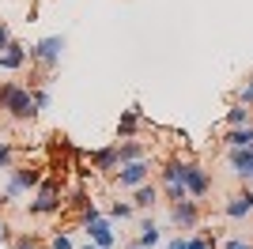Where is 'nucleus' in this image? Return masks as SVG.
Instances as JSON below:
<instances>
[{
    "label": "nucleus",
    "mask_w": 253,
    "mask_h": 249,
    "mask_svg": "<svg viewBox=\"0 0 253 249\" xmlns=\"http://www.w3.org/2000/svg\"><path fill=\"white\" fill-rule=\"evenodd\" d=\"M0 110H4L11 121H34V117H38L31 87H19V83H0Z\"/></svg>",
    "instance_id": "1"
},
{
    "label": "nucleus",
    "mask_w": 253,
    "mask_h": 249,
    "mask_svg": "<svg viewBox=\"0 0 253 249\" xmlns=\"http://www.w3.org/2000/svg\"><path fill=\"white\" fill-rule=\"evenodd\" d=\"M38 185H42V170L38 166H11L8 181H4V200H19Z\"/></svg>",
    "instance_id": "2"
},
{
    "label": "nucleus",
    "mask_w": 253,
    "mask_h": 249,
    "mask_svg": "<svg viewBox=\"0 0 253 249\" xmlns=\"http://www.w3.org/2000/svg\"><path fill=\"white\" fill-rule=\"evenodd\" d=\"M144 181H151V159H132V163H121L114 170V185L121 189V193H132L136 185H144Z\"/></svg>",
    "instance_id": "3"
},
{
    "label": "nucleus",
    "mask_w": 253,
    "mask_h": 249,
    "mask_svg": "<svg viewBox=\"0 0 253 249\" xmlns=\"http://www.w3.org/2000/svg\"><path fill=\"white\" fill-rule=\"evenodd\" d=\"M61 53H64V38H61V34H49V38H42V42H34V45H27V57H31L34 64H42L45 72H53V68H57Z\"/></svg>",
    "instance_id": "4"
},
{
    "label": "nucleus",
    "mask_w": 253,
    "mask_h": 249,
    "mask_svg": "<svg viewBox=\"0 0 253 249\" xmlns=\"http://www.w3.org/2000/svg\"><path fill=\"white\" fill-rule=\"evenodd\" d=\"M181 181H185V193H189L193 200H204L208 189H211V174L201 163H181Z\"/></svg>",
    "instance_id": "5"
},
{
    "label": "nucleus",
    "mask_w": 253,
    "mask_h": 249,
    "mask_svg": "<svg viewBox=\"0 0 253 249\" xmlns=\"http://www.w3.org/2000/svg\"><path fill=\"white\" fill-rule=\"evenodd\" d=\"M61 185L57 181H45L42 177V185H38V197L31 200V215H57L61 211Z\"/></svg>",
    "instance_id": "6"
},
{
    "label": "nucleus",
    "mask_w": 253,
    "mask_h": 249,
    "mask_svg": "<svg viewBox=\"0 0 253 249\" xmlns=\"http://www.w3.org/2000/svg\"><path fill=\"white\" fill-rule=\"evenodd\" d=\"M170 223L178 230H193L201 223V200H193V197L174 200V204H170Z\"/></svg>",
    "instance_id": "7"
},
{
    "label": "nucleus",
    "mask_w": 253,
    "mask_h": 249,
    "mask_svg": "<svg viewBox=\"0 0 253 249\" xmlns=\"http://www.w3.org/2000/svg\"><path fill=\"white\" fill-rule=\"evenodd\" d=\"M159 185H163V193L170 197V204L174 200H185L189 193H185V181H181V159H170L167 166H163V174H159Z\"/></svg>",
    "instance_id": "8"
},
{
    "label": "nucleus",
    "mask_w": 253,
    "mask_h": 249,
    "mask_svg": "<svg viewBox=\"0 0 253 249\" xmlns=\"http://www.w3.org/2000/svg\"><path fill=\"white\" fill-rule=\"evenodd\" d=\"M223 215L227 219H250L253 215V189L246 185L242 193H231L227 204H223Z\"/></svg>",
    "instance_id": "9"
},
{
    "label": "nucleus",
    "mask_w": 253,
    "mask_h": 249,
    "mask_svg": "<svg viewBox=\"0 0 253 249\" xmlns=\"http://www.w3.org/2000/svg\"><path fill=\"white\" fill-rule=\"evenodd\" d=\"M84 230H87V238L95 242L98 249H114V242H117V234H114V227H110V219H102V215H95L91 223H84Z\"/></svg>",
    "instance_id": "10"
},
{
    "label": "nucleus",
    "mask_w": 253,
    "mask_h": 249,
    "mask_svg": "<svg viewBox=\"0 0 253 249\" xmlns=\"http://www.w3.org/2000/svg\"><path fill=\"white\" fill-rule=\"evenodd\" d=\"M227 163H231V174L250 181L253 177V147H227Z\"/></svg>",
    "instance_id": "11"
},
{
    "label": "nucleus",
    "mask_w": 253,
    "mask_h": 249,
    "mask_svg": "<svg viewBox=\"0 0 253 249\" xmlns=\"http://www.w3.org/2000/svg\"><path fill=\"white\" fill-rule=\"evenodd\" d=\"M27 61H31V57H27V45H23V42H15V38L0 49V72H19Z\"/></svg>",
    "instance_id": "12"
},
{
    "label": "nucleus",
    "mask_w": 253,
    "mask_h": 249,
    "mask_svg": "<svg viewBox=\"0 0 253 249\" xmlns=\"http://www.w3.org/2000/svg\"><path fill=\"white\" fill-rule=\"evenodd\" d=\"M91 170H98V174H114L117 166H121V159H117V144L110 147H98V151H91Z\"/></svg>",
    "instance_id": "13"
},
{
    "label": "nucleus",
    "mask_w": 253,
    "mask_h": 249,
    "mask_svg": "<svg viewBox=\"0 0 253 249\" xmlns=\"http://www.w3.org/2000/svg\"><path fill=\"white\" fill-rule=\"evenodd\" d=\"M140 121H144V110H140V102H132L125 114H121V121H117V136H121V140L136 136V124H140Z\"/></svg>",
    "instance_id": "14"
},
{
    "label": "nucleus",
    "mask_w": 253,
    "mask_h": 249,
    "mask_svg": "<svg viewBox=\"0 0 253 249\" xmlns=\"http://www.w3.org/2000/svg\"><path fill=\"white\" fill-rule=\"evenodd\" d=\"M132 204H136V211H151V208L159 204V189L151 185V181L136 185V189H132Z\"/></svg>",
    "instance_id": "15"
},
{
    "label": "nucleus",
    "mask_w": 253,
    "mask_h": 249,
    "mask_svg": "<svg viewBox=\"0 0 253 249\" xmlns=\"http://www.w3.org/2000/svg\"><path fill=\"white\" fill-rule=\"evenodd\" d=\"M159 242H163V230L155 227V219H140V234H136V246H144V249H155Z\"/></svg>",
    "instance_id": "16"
},
{
    "label": "nucleus",
    "mask_w": 253,
    "mask_h": 249,
    "mask_svg": "<svg viewBox=\"0 0 253 249\" xmlns=\"http://www.w3.org/2000/svg\"><path fill=\"white\" fill-rule=\"evenodd\" d=\"M223 147H253V124L227 128V136H223Z\"/></svg>",
    "instance_id": "17"
},
{
    "label": "nucleus",
    "mask_w": 253,
    "mask_h": 249,
    "mask_svg": "<svg viewBox=\"0 0 253 249\" xmlns=\"http://www.w3.org/2000/svg\"><path fill=\"white\" fill-rule=\"evenodd\" d=\"M144 155H148V151H144V144H140V140H132V136L117 144V159H121V163H132V159H144Z\"/></svg>",
    "instance_id": "18"
},
{
    "label": "nucleus",
    "mask_w": 253,
    "mask_h": 249,
    "mask_svg": "<svg viewBox=\"0 0 253 249\" xmlns=\"http://www.w3.org/2000/svg\"><path fill=\"white\" fill-rule=\"evenodd\" d=\"M223 124H227V128L250 124V106H242V102H231V106H227V117H223Z\"/></svg>",
    "instance_id": "19"
},
{
    "label": "nucleus",
    "mask_w": 253,
    "mask_h": 249,
    "mask_svg": "<svg viewBox=\"0 0 253 249\" xmlns=\"http://www.w3.org/2000/svg\"><path fill=\"white\" fill-rule=\"evenodd\" d=\"M136 215V204L132 200H114L110 204V219H132Z\"/></svg>",
    "instance_id": "20"
},
{
    "label": "nucleus",
    "mask_w": 253,
    "mask_h": 249,
    "mask_svg": "<svg viewBox=\"0 0 253 249\" xmlns=\"http://www.w3.org/2000/svg\"><path fill=\"white\" fill-rule=\"evenodd\" d=\"M234 102H242V106H253V76H250V80L242 83V87H238V91H234Z\"/></svg>",
    "instance_id": "21"
},
{
    "label": "nucleus",
    "mask_w": 253,
    "mask_h": 249,
    "mask_svg": "<svg viewBox=\"0 0 253 249\" xmlns=\"http://www.w3.org/2000/svg\"><path fill=\"white\" fill-rule=\"evenodd\" d=\"M31 94H34V106H38V114H42V110H49V87H31Z\"/></svg>",
    "instance_id": "22"
},
{
    "label": "nucleus",
    "mask_w": 253,
    "mask_h": 249,
    "mask_svg": "<svg viewBox=\"0 0 253 249\" xmlns=\"http://www.w3.org/2000/svg\"><path fill=\"white\" fill-rule=\"evenodd\" d=\"M11 155H15V151H11V144H4V140H0V170H11Z\"/></svg>",
    "instance_id": "23"
},
{
    "label": "nucleus",
    "mask_w": 253,
    "mask_h": 249,
    "mask_svg": "<svg viewBox=\"0 0 253 249\" xmlns=\"http://www.w3.org/2000/svg\"><path fill=\"white\" fill-rule=\"evenodd\" d=\"M49 246H53V249H76V246H72V238H68L64 230H61V234H53V238H49Z\"/></svg>",
    "instance_id": "24"
},
{
    "label": "nucleus",
    "mask_w": 253,
    "mask_h": 249,
    "mask_svg": "<svg viewBox=\"0 0 253 249\" xmlns=\"http://www.w3.org/2000/svg\"><path fill=\"white\" fill-rule=\"evenodd\" d=\"M189 249H215L211 238H189Z\"/></svg>",
    "instance_id": "25"
},
{
    "label": "nucleus",
    "mask_w": 253,
    "mask_h": 249,
    "mask_svg": "<svg viewBox=\"0 0 253 249\" xmlns=\"http://www.w3.org/2000/svg\"><path fill=\"white\" fill-rule=\"evenodd\" d=\"M223 249H253L250 242H242V238H227L223 242Z\"/></svg>",
    "instance_id": "26"
},
{
    "label": "nucleus",
    "mask_w": 253,
    "mask_h": 249,
    "mask_svg": "<svg viewBox=\"0 0 253 249\" xmlns=\"http://www.w3.org/2000/svg\"><path fill=\"white\" fill-rule=\"evenodd\" d=\"M8 42H11V31H8V23L0 19V49H4V45H8Z\"/></svg>",
    "instance_id": "27"
},
{
    "label": "nucleus",
    "mask_w": 253,
    "mask_h": 249,
    "mask_svg": "<svg viewBox=\"0 0 253 249\" xmlns=\"http://www.w3.org/2000/svg\"><path fill=\"white\" fill-rule=\"evenodd\" d=\"M15 249H38V246H34L31 238H19V242H15Z\"/></svg>",
    "instance_id": "28"
},
{
    "label": "nucleus",
    "mask_w": 253,
    "mask_h": 249,
    "mask_svg": "<svg viewBox=\"0 0 253 249\" xmlns=\"http://www.w3.org/2000/svg\"><path fill=\"white\" fill-rule=\"evenodd\" d=\"M4 238H8V223L0 219V246H4Z\"/></svg>",
    "instance_id": "29"
},
{
    "label": "nucleus",
    "mask_w": 253,
    "mask_h": 249,
    "mask_svg": "<svg viewBox=\"0 0 253 249\" xmlns=\"http://www.w3.org/2000/svg\"><path fill=\"white\" fill-rule=\"evenodd\" d=\"M125 249H144V246H136V242H128V246H125Z\"/></svg>",
    "instance_id": "30"
},
{
    "label": "nucleus",
    "mask_w": 253,
    "mask_h": 249,
    "mask_svg": "<svg viewBox=\"0 0 253 249\" xmlns=\"http://www.w3.org/2000/svg\"><path fill=\"white\" fill-rule=\"evenodd\" d=\"M84 249H98V246H95V242H91V246H84Z\"/></svg>",
    "instance_id": "31"
},
{
    "label": "nucleus",
    "mask_w": 253,
    "mask_h": 249,
    "mask_svg": "<svg viewBox=\"0 0 253 249\" xmlns=\"http://www.w3.org/2000/svg\"><path fill=\"white\" fill-rule=\"evenodd\" d=\"M250 124H253V106H250Z\"/></svg>",
    "instance_id": "32"
},
{
    "label": "nucleus",
    "mask_w": 253,
    "mask_h": 249,
    "mask_svg": "<svg viewBox=\"0 0 253 249\" xmlns=\"http://www.w3.org/2000/svg\"><path fill=\"white\" fill-rule=\"evenodd\" d=\"M250 189H253V177H250Z\"/></svg>",
    "instance_id": "33"
},
{
    "label": "nucleus",
    "mask_w": 253,
    "mask_h": 249,
    "mask_svg": "<svg viewBox=\"0 0 253 249\" xmlns=\"http://www.w3.org/2000/svg\"><path fill=\"white\" fill-rule=\"evenodd\" d=\"M185 249H189V246H185Z\"/></svg>",
    "instance_id": "34"
}]
</instances>
